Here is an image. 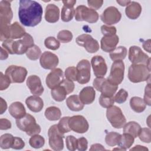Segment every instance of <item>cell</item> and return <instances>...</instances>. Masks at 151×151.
<instances>
[{
	"label": "cell",
	"instance_id": "cell-51",
	"mask_svg": "<svg viewBox=\"0 0 151 151\" xmlns=\"http://www.w3.org/2000/svg\"><path fill=\"white\" fill-rule=\"evenodd\" d=\"M14 41L11 39H8L3 41L2 44V47L5 49L9 54H14Z\"/></svg>",
	"mask_w": 151,
	"mask_h": 151
},
{
	"label": "cell",
	"instance_id": "cell-5",
	"mask_svg": "<svg viewBox=\"0 0 151 151\" xmlns=\"http://www.w3.org/2000/svg\"><path fill=\"white\" fill-rule=\"evenodd\" d=\"M106 117L111 125L116 129H121L126 123V119L120 107L112 106L107 109Z\"/></svg>",
	"mask_w": 151,
	"mask_h": 151
},
{
	"label": "cell",
	"instance_id": "cell-62",
	"mask_svg": "<svg viewBox=\"0 0 151 151\" xmlns=\"http://www.w3.org/2000/svg\"><path fill=\"white\" fill-rule=\"evenodd\" d=\"M130 150H148V149L143 146L136 145L134 147L132 148Z\"/></svg>",
	"mask_w": 151,
	"mask_h": 151
},
{
	"label": "cell",
	"instance_id": "cell-2",
	"mask_svg": "<svg viewBox=\"0 0 151 151\" xmlns=\"http://www.w3.org/2000/svg\"><path fill=\"white\" fill-rule=\"evenodd\" d=\"M17 126L21 130L25 132L28 136L38 134L41 132V127L36 122V120L31 114L27 113L21 118L15 120Z\"/></svg>",
	"mask_w": 151,
	"mask_h": 151
},
{
	"label": "cell",
	"instance_id": "cell-30",
	"mask_svg": "<svg viewBox=\"0 0 151 151\" xmlns=\"http://www.w3.org/2000/svg\"><path fill=\"white\" fill-rule=\"evenodd\" d=\"M130 106L131 109L136 113L143 112L146 107V104L145 103L143 99L139 97H133L130 100Z\"/></svg>",
	"mask_w": 151,
	"mask_h": 151
},
{
	"label": "cell",
	"instance_id": "cell-8",
	"mask_svg": "<svg viewBox=\"0 0 151 151\" xmlns=\"http://www.w3.org/2000/svg\"><path fill=\"white\" fill-rule=\"evenodd\" d=\"M128 58L132 64H145L150 70V58L139 47L131 46L129 50Z\"/></svg>",
	"mask_w": 151,
	"mask_h": 151
},
{
	"label": "cell",
	"instance_id": "cell-45",
	"mask_svg": "<svg viewBox=\"0 0 151 151\" xmlns=\"http://www.w3.org/2000/svg\"><path fill=\"white\" fill-rule=\"evenodd\" d=\"M128 97V93L123 88H121L115 94L114 97V102L118 104H122L124 103Z\"/></svg>",
	"mask_w": 151,
	"mask_h": 151
},
{
	"label": "cell",
	"instance_id": "cell-54",
	"mask_svg": "<svg viewBox=\"0 0 151 151\" xmlns=\"http://www.w3.org/2000/svg\"><path fill=\"white\" fill-rule=\"evenodd\" d=\"M150 100H151V98H150V83H149L145 87L143 100H144L145 103H146V104L150 106L151 105Z\"/></svg>",
	"mask_w": 151,
	"mask_h": 151
},
{
	"label": "cell",
	"instance_id": "cell-34",
	"mask_svg": "<svg viewBox=\"0 0 151 151\" xmlns=\"http://www.w3.org/2000/svg\"><path fill=\"white\" fill-rule=\"evenodd\" d=\"M44 115L48 120L56 121L61 118V111L57 107L50 106L45 109Z\"/></svg>",
	"mask_w": 151,
	"mask_h": 151
},
{
	"label": "cell",
	"instance_id": "cell-52",
	"mask_svg": "<svg viewBox=\"0 0 151 151\" xmlns=\"http://www.w3.org/2000/svg\"><path fill=\"white\" fill-rule=\"evenodd\" d=\"M88 141L86 138L81 137L77 139V149L79 151H85L87 149Z\"/></svg>",
	"mask_w": 151,
	"mask_h": 151
},
{
	"label": "cell",
	"instance_id": "cell-46",
	"mask_svg": "<svg viewBox=\"0 0 151 151\" xmlns=\"http://www.w3.org/2000/svg\"><path fill=\"white\" fill-rule=\"evenodd\" d=\"M66 147L70 151H74L77 149V139L73 135H69L65 139Z\"/></svg>",
	"mask_w": 151,
	"mask_h": 151
},
{
	"label": "cell",
	"instance_id": "cell-53",
	"mask_svg": "<svg viewBox=\"0 0 151 151\" xmlns=\"http://www.w3.org/2000/svg\"><path fill=\"white\" fill-rule=\"evenodd\" d=\"M25 146V142L24 140L19 137H14V142L11 148L16 150H20L24 148Z\"/></svg>",
	"mask_w": 151,
	"mask_h": 151
},
{
	"label": "cell",
	"instance_id": "cell-41",
	"mask_svg": "<svg viewBox=\"0 0 151 151\" xmlns=\"http://www.w3.org/2000/svg\"><path fill=\"white\" fill-rule=\"evenodd\" d=\"M73 35L69 30L63 29L58 32L57 34V38L58 41L62 43H68L73 39Z\"/></svg>",
	"mask_w": 151,
	"mask_h": 151
},
{
	"label": "cell",
	"instance_id": "cell-39",
	"mask_svg": "<svg viewBox=\"0 0 151 151\" xmlns=\"http://www.w3.org/2000/svg\"><path fill=\"white\" fill-rule=\"evenodd\" d=\"M29 144L31 147L35 149H40L45 144V139L41 135L35 134L31 136L29 140Z\"/></svg>",
	"mask_w": 151,
	"mask_h": 151
},
{
	"label": "cell",
	"instance_id": "cell-36",
	"mask_svg": "<svg viewBox=\"0 0 151 151\" xmlns=\"http://www.w3.org/2000/svg\"><path fill=\"white\" fill-rule=\"evenodd\" d=\"M14 136L9 133H5L2 134L0 137V146L2 149H8L11 148Z\"/></svg>",
	"mask_w": 151,
	"mask_h": 151
},
{
	"label": "cell",
	"instance_id": "cell-28",
	"mask_svg": "<svg viewBox=\"0 0 151 151\" xmlns=\"http://www.w3.org/2000/svg\"><path fill=\"white\" fill-rule=\"evenodd\" d=\"M66 104L68 108L73 111H79L83 109L84 104L80 100L77 95L70 96L66 99Z\"/></svg>",
	"mask_w": 151,
	"mask_h": 151
},
{
	"label": "cell",
	"instance_id": "cell-47",
	"mask_svg": "<svg viewBox=\"0 0 151 151\" xmlns=\"http://www.w3.org/2000/svg\"><path fill=\"white\" fill-rule=\"evenodd\" d=\"M65 78L73 81H77V70L76 67L71 66L67 67L64 73Z\"/></svg>",
	"mask_w": 151,
	"mask_h": 151
},
{
	"label": "cell",
	"instance_id": "cell-18",
	"mask_svg": "<svg viewBox=\"0 0 151 151\" xmlns=\"http://www.w3.org/2000/svg\"><path fill=\"white\" fill-rule=\"evenodd\" d=\"M91 65L96 77H104L107 71L105 60L101 55H95L92 57Z\"/></svg>",
	"mask_w": 151,
	"mask_h": 151
},
{
	"label": "cell",
	"instance_id": "cell-44",
	"mask_svg": "<svg viewBox=\"0 0 151 151\" xmlns=\"http://www.w3.org/2000/svg\"><path fill=\"white\" fill-rule=\"evenodd\" d=\"M150 133H151V130L150 128H147V127L141 128L140 132L139 133L138 137H139L140 140L142 142L146 143H150L151 142Z\"/></svg>",
	"mask_w": 151,
	"mask_h": 151
},
{
	"label": "cell",
	"instance_id": "cell-22",
	"mask_svg": "<svg viewBox=\"0 0 151 151\" xmlns=\"http://www.w3.org/2000/svg\"><path fill=\"white\" fill-rule=\"evenodd\" d=\"M119 38L118 35L103 36L100 41V47L103 51L106 52H110L113 51L118 44Z\"/></svg>",
	"mask_w": 151,
	"mask_h": 151
},
{
	"label": "cell",
	"instance_id": "cell-1",
	"mask_svg": "<svg viewBox=\"0 0 151 151\" xmlns=\"http://www.w3.org/2000/svg\"><path fill=\"white\" fill-rule=\"evenodd\" d=\"M19 5L18 17L22 25L33 27L41 22L43 10L40 4L35 1L21 0Z\"/></svg>",
	"mask_w": 151,
	"mask_h": 151
},
{
	"label": "cell",
	"instance_id": "cell-25",
	"mask_svg": "<svg viewBox=\"0 0 151 151\" xmlns=\"http://www.w3.org/2000/svg\"><path fill=\"white\" fill-rule=\"evenodd\" d=\"M78 96L84 104H90L95 100L96 91L93 87L87 86L80 91Z\"/></svg>",
	"mask_w": 151,
	"mask_h": 151
},
{
	"label": "cell",
	"instance_id": "cell-61",
	"mask_svg": "<svg viewBox=\"0 0 151 151\" xmlns=\"http://www.w3.org/2000/svg\"><path fill=\"white\" fill-rule=\"evenodd\" d=\"M62 2L63 3L64 6H68V7H74V5L76 4V1H75V0L63 1Z\"/></svg>",
	"mask_w": 151,
	"mask_h": 151
},
{
	"label": "cell",
	"instance_id": "cell-24",
	"mask_svg": "<svg viewBox=\"0 0 151 151\" xmlns=\"http://www.w3.org/2000/svg\"><path fill=\"white\" fill-rule=\"evenodd\" d=\"M45 19L50 23L57 22L60 18V9L53 4H48L45 7Z\"/></svg>",
	"mask_w": 151,
	"mask_h": 151
},
{
	"label": "cell",
	"instance_id": "cell-29",
	"mask_svg": "<svg viewBox=\"0 0 151 151\" xmlns=\"http://www.w3.org/2000/svg\"><path fill=\"white\" fill-rule=\"evenodd\" d=\"M123 127V133L131 134L134 138L138 137L139 133L141 129L140 125L134 121H131L128 123H126Z\"/></svg>",
	"mask_w": 151,
	"mask_h": 151
},
{
	"label": "cell",
	"instance_id": "cell-3",
	"mask_svg": "<svg viewBox=\"0 0 151 151\" xmlns=\"http://www.w3.org/2000/svg\"><path fill=\"white\" fill-rule=\"evenodd\" d=\"M128 78L130 81L137 83L149 80L150 70L145 64H132L128 70Z\"/></svg>",
	"mask_w": 151,
	"mask_h": 151
},
{
	"label": "cell",
	"instance_id": "cell-4",
	"mask_svg": "<svg viewBox=\"0 0 151 151\" xmlns=\"http://www.w3.org/2000/svg\"><path fill=\"white\" fill-rule=\"evenodd\" d=\"M25 33V29L18 22H15L0 28V40L4 41L8 39H21Z\"/></svg>",
	"mask_w": 151,
	"mask_h": 151
},
{
	"label": "cell",
	"instance_id": "cell-38",
	"mask_svg": "<svg viewBox=\"0 0 151 151\" xmlns=\"http://www.w3.org/2000/svg\"><path fill=\"white\" fill-rule=\"evenodd\" d=\"M25 54L27 58L32 61L38 60L39 58H40L42 54L41 49L36 45H34L29 47Z\"/></svg>",
	"mask_w": 151,
	"mask_h": 151
},
{
	"label": "cell",
	"instance_id": "cell-26",
	"mask_svg": "<svg viewBox=\"0 0 151 151\" xmlns=\"http://www.w3.org/2000/svg\"><path fill=\"white\" fill-rule=\"evenodd\" d=\"M142 6L139 3L135 1H131L126 6L125 13L129 19H136L139 17L142 12Z\"/></svg>",
	"mask_w": 151,
	"mask_h": 151
},
{
	"label": "cell",
	"instance_id": "cell-57",
	"mask_svg": "<svg viewBox=\"0 0 151 151\" xmlns=\"http://www.w3.org/2000/svg\"><path fill=\"white\" fill-rule=\"evenodd\" d=\"M7 109V104L5 100L2 97L0 98V114H2Z\"/></svg>",
	"mask_w": 151,
	"mask_h": 151
},
{
	"label": "cell",
	"instance_id": "cell-35",
	"mask_svg": "<svg viewBox=\"0 0 151 151\" xmlns=\"http://www.w3.org/2000/svg\"><path fill=\"white\" fill-rule=\"evenodd\" d=\"M74 15L75 9L74 7H68L63 5L61 12V18L63 22H69L71 21Z\"/></svg>",
	"mask_w": 151,
	"mask_h": 151
},
{
	"label": "cell",
	"instance_id": "cell-19",
	"mask_svg": "<svg viewBox=\"0 0 151 151\" xmlns=\"http://www.w3.org/2000/svg\"><path fill=\"white\" fill-rule=\"evenodd\" d=\"M59 59L57 55L50 52L44 51L40 58L41 66L46 70H53L58 65Z\"/></svg>",
	"mask_w": 151,
	"mask_h": 151
},
{
	"label": "cell",
	"instance_id": "cell-63",
	"mask_svg": "<svg viewBox=\"0 0 151 151\" xmlns=\"http://www.w3.org/2000/svg\"><path fill=\"white\" fill-rule=\"evenodd\" d=\"M117 3H118L120 6H127L130 2L131 1H119V0H117L116 1Z\"/></svg>",
	"mask_w": 151,
	"mask_h": 151
},
{
	"label": "cell",
	"instance_id": "cell-13",
	"mask_svg": "<svg viewBox=\"0 0 151 151\" xmlns=\"http://www.w3.org/2000/svg\"><path fill=\"white\" fill-rule=\"evenodd\" d=\"M76 41L78 45L83 47L89 53L96 52L100 48L98 41L87 34L78 35L76 38Z\"/></svg>",
	"mask_w": 151,
	"mask_h": 151
},
{
	"label": "cell",
	"instance_id": "cell-49",
	"mask_svg": "<svg viewBox=\"0 0 151 151\" xmlns=\"http://www.w3.org/2000/svg\"><path fill=\"white\" fill-rule=\"evenodd\" d=\"M11 81L10 79L5 74L4 75L2 72L0 73V90L3 91L8 88Z\"/></svg>",
	"mask_w": 151,
	"mask_h": 151
},
{
	"label": "cell",
	"instance_id": "cell-6",
	"mask_svg": "<svg viewBox=\"0 0 151 151\" xmlns=\"http://www.w3.org/2000/svg\"><path fill=\"white\" fill-rule=\"evenodd\" d=\"M75 19L77 21H86L88 23H96L99 18L97 12L85 5H79L75 9Z\"/></svg>",
	"mask_w": 151,
	"mask_h": 151
},
{
	"label": "cell",
	"instance_id": "cell-56",
	"mask_svg": "<svg viewBox=\"0 0 151 151\" xmlns=\"http://www.w3.org/2000/svg\"><path fill=\"white\" fill-rule=\"evenodd\" d=\"M12 124L11 122L6 119L1 118L0 119V129L1 130H8L11 128Z\"/></svg>",
	"mask_w": 151,
	"mask_h": 151
},
{
	"label": "cell",
	"instance_id": "cell-43",
	"mask_svg": "<svg viewBox=\"0 0 151 151\" xmlns=\"http://www.w3.org/2000/svg\"><path fill=\"white\" fill-rule=\"evenodd\" d=\"M99 104L101 107L103 108H109L112 106H113L114 103V96L113 97H109L106 96H104L101 94L99 97Z\"/></svg>",
	"mask_w": 151,
	"mask_h": 151
},
{
	"label": "cell",
	"instance_id": "cell-50",
	"mask_svg": "<svg viewBox=\"0 0 151 151\" xmlns=\"http://www.w3.org/2000/svg\"><path fill=\"white\" fill-rule=\"evenodd\" d=\"M62 86L64 87V88L65 89L67 93L68 94L71 93L75 88V84L73 81L67 80V79H64L62 83L60 84Z\"/></svg>",
	"mask_w": 151,
	"mask_h": 151
},
{
	"label": "cell",
	"instance_id": "cell-32",
	"mask_svg": "<svg viewBox=\"0 0 151 151\" xmlns=\"http://www.w3.org/2000/svg\"><path fill=\"white\" fill-rule=\"evenodd\" d=\"M134 141V138L131 134L123 133V134L120 136L117 145L122 149V150H126L132 146Z\"/></svg>",
	"mask_w": 151,
	"mask_h": 151
},
{
	"label": "cell",
	"instance_id": "cell-48",
	"mask_svg": "<svg viewBox=\"0 0 151 151\" xmlns=\"http://www.w3.org/2000/svg\"><path fill=\"white\" fill-rule=\"evenodd\" d=\"M101 32L103 36H112L116 34L117 29L114 26L103 25L101 27Z\"/></svg>",
	"mask_w": 151,
	"mask_h": 151
},
{
	"label": "cell",
	"instance_id": "cell-12",
	"mask_svg": "<svg viewBox=\"0 0 151 151\" xmlns=\"http://www.w3.org/2000/svg\"><path fill=\"white\" fill-rule=\"evenodd\" d=\"M77 81L81 84L88 83L91 77V65L88 60L83 59L76 66Z\"/></svg>",
	"mask_w": 151,
	"mask_h": 151
},
{
	"label": "cell",
	"instance_id": "cell-37",
	"mask_svg": "<svg viewBox=\"0 0 151 151\" xmlns=\"http://www.w3.org/2000/svg\"><path fill=\"white\" fill-rule=\"evenodd\" d=\"M120 136L121 134L120 133L114 132L107 133L105 137L106 143L110 147H113L117 145Z\"/></svg>",
	"mask_w": 151,
	"mask_h": 151
},
{
	"label": "cell",
	"instance_id": "cell-11",
	"mask_svg": "<svg viewBox=\"0 0 151 151\" xmlns=\"http://www.w3.org/2000/svg\"><path fill=\"white\" fill-rule=\"evenodd\" d=\"M5 74L10 79L11 83H22L26 78L27 70L25 67L11 65L6 69Z\"/></svg>",
	"mask_w": 151,
	"mask_h": 151
},
{
	"label": "cell",
	"instance_id": "cell-31",
	"mask_svg": "<svg viewBox=\"0 0 151 151\" xmlns=\"http://www.w3.org/2000/svg\"><path fill=\"white\" fill-rule=\"evenodd\" d=\"M52 98L56 101L61 102L64 101L68 94L65 89L61 85H59L51 90Z\"/></svg>",
	"mask_w": 151,
	"mask_h": 151
},
{
	"label": "cell",
	"instance_id": "cell-17",
	"mask_svg": "<svg viewBox=\"0 0 151 151\" xmlns=\"http://www.w3.org/2000/svg\"><path fill=\"white\" fill-rule=\"evenodd\" d=\"M13 13L11 7V1L0 2V28L11 25Z\"/></svg>",
	"mask_w": 151,
	"mask_h": 151
},
{
	"label": "cell",
	"instance_id": "cell-7",
	"mask_svg": "<svg viewBox=\"0 0 151 151\" xmlns=\"http://www.w3.org/2000/svg\"><path fill=\"white\" fill-rule=\"evenodd\" d=\"M48 136L49 145L52 150L60 151L63 149L64 134L60 131L57 124L52 125L49 128Z\"/></svg>",
	"mask_w": 151,
	"mask_h": 151
},
{
	"label": "cell",
	"instance_id": "cell-21",
	"mask_svg": "<svg viewBox=\"0 0 151 151\" xmlns=\"http://www.w3.org/2000/svg\"><path fill=\"white\" fill-rule=\"evenodd\" d=\"M26 84L32 94L39 96L43 93L44 87L38 76L36 75L29 76L27 79Z\"/></svg>",
	"mask_w": 151,
	"mask_h": 151
},
{
	"label": "cell",
	"instance_id": "cell-14",
	"mask_svg": "<svg viewBox=\"0 0 151 151\" xmlns=\"http://www.w3.org/2000/svg\"><path fill=\"white\" fill-rule=\"evenodd\" d=\"M121 18L122 14L120 12L117 8L112 6L106 8L100 17L102 22L109 26L118 23Z\"/></svg>",
	"mask_w": 151,
	"mask_h": 151
},
{
	"label": "cell",
	"instance_id": "cell-15",
	"mask_svg": "<svg viewBox=\"0 0 151 151\" xmlns=\"http://www.w3.org/2000/svg\"><path fill=\"white\" fill-rule=\"evenodd\" d=\"M68 124L71 130L77 133H84L89 128V124L86 119L81 115H76L70 117Z\"/></svg>",
	"mask_w": 151,
	"mask_h": 151
},
{
	"label": "cell",
	"instance_id": "cell-40",
	"mask_svg": "<svg viewBox=\"0 0 151 151\" xmlns=\"http://www.w3.org/2000/svg\"><path fill=\"white\" fill-rule=\"evenodd\" d=\"M44 45L46 48L51 50H57L60 47V41L54 37H48L44 40Z\"/></svg>",
	"mask_w": 151,
	"mask_h": 151
},
{
	"label": "cell",
	"instance_id": "cell-9",
	"mask_svg": "<svg viewBox=\"0 0 151 151\" xmlns=\"http://www.w3.org/2000/svg\"><path fill=\"white\" fill-rule=\"evenodd\" d=\"M93 85L96 90L101 92V94L109 97L114 96L118 88V86L113 84L104 77H96Z\"/></svg>",
	"mask_w": 151,
	"mask_h": 151
},
{
	"label": "cell",
	"instance_id": "cell-60",
	"mask_svg": "<svg viewBox=\"0 0 151 151\" xmlns=\"http://www.w3.org/2000/svg\"><path fill=\"white\" fill-rule=\"evenodd\" d=\"M8 57V52L4 49L2 47H1V60H4L7 59Z\"/></svg>",
	"mask_w": 151,
	"mask_h": 151
},
{
	"label": "cell",
	"instance_id": "cell-10",
	"mask_svg": "<svg viewBox=\"0 0 151 151\" xmlns=\"http://www.w3.org/2000/svg\"><path fill=\"white\" fill-rule=\"evenodd\" d=\"M124 64L122 60L114 61L111 65L107 80L113 84L118 86L124 79Z\"/></svg>",
	"mask_w": 151,
	"mask_h": 151
},
{
	"label": "cell",
	"instance_id": "cell-20",
	"mask_svg": "<svg viewBox=\"0 0 151 151\" xmlns=\"http://www.w3.org/2000/svg\"><path fill=\"white\" fill-rule=\"evenodd\" d=\"M64 80V73L63 70L60 68L51 70V72L47 76L45 83L47 87L52 89L62 83Z\"/></svg>",
	"mask_w": 151,
	"mask_h": 151
},
{
	"label": "cell",
	"instance_id": "cell-42",
	"mask_svg": "<svg viewBox=\"0 0 151 151\" xmlns=\"http://www.w3.org/2000/svg\"><path fill=\"white\" fill-rule=\"evenodd\" d=\"M70 117L65 116L62 117L59 121L57 126L60 131L63 133H66L71 131V129L70 128L68 124V120Z\"/></svg>",
	"mask_w": 151,
	"mask_h": 151
},
{
	"label": "cell",
	"instance_id": "cell-33",
	"mask_svg": "<svg viewBox=\"0 0 151 151\" xmlns=\"http://www.w3.org/2000/svg\"><path fill=\"white\" fill-rule=\"evenodd\" d=\"M127 54V50L124 46H119L113 51L110 52L109 55L111 60L113 61L118 60H123Z\"/></svg>",
	"mask_w": 151,
	"mask_h": 151
},
{
	"label": "cell",
	"instance_id": "cell-59",
	"mask_svg": "<svg viewBox=\"0 0 151 151\" xmlns=\"http://www.w3.org/2000/svg\"><path fill=\"white\" fill-rule=\"evenodd\" d=\"M142 47L143 49L149 53H150V40L148 39L143 42Z\"/></svg>",
	"mask_w": 151,
	"mask_h": 151
},
{
	"label": "cell",
	"instance_id": "cell-23",
	"mask_svg": "<svg viewBox=\"0 0 151 151\" xmlns=\"http://www.w3.org/2000/svg\"><path fill=\"white\" fill-rule=\"evenodd\" d=\"M27 107L32 112L38 113L42 110L44 107V101L38 96L33 95L29 96L25 100Z\"/></svg>",
	"mask_w": 151,
	"mask_h": 151
},
{
	"label": "cell",
	"instance_id": "cell-27",
	"mask_svg": "<svg viewBox=\"0 0 151 151\" xmlns=\"http://www.w3.org/2000/svg\"><path fill=\"white\" fill-rule=\"evenodd\" d=\"M8 110L9 114L16 119L21 118L27 114L24 104L20 101H15L11 104Z\"/></svg>",
	"mask_w": 151,
	"mask_h": 151
},
{
	"label": "cell",
	"instance_id": "cell-58",
	"mask_svg": "<svg viewBox=\"0 0 151 151\" xmlns=\"http://www.w3.org/2000/svg\"><path fill=\"white\" fill-rule=\"evenodd\" d=\"M106 149L103 147V146L99 143H95L91 146L90 148V150H105Z\"/></svg>",
	"mask_w": 151,
	"mask_h": 151
},
{
	"label": "cell",
	"instance_id": "cell-16",
	"mask_svg": "<svg viewBox=\"0 0 151 151\" xmlns=\"http://www.w3.org/2000/svg\"><path fill=\"white\" fill-rule=\"evenodd\" d=\"M34 41L32 37L28 33L25 34L19 40L14 41V54L22 55L26 53L28 49L34 45Z\"/></svg>",
	"mask_w": 151,
	"mask_h": 151
},
{
	"label": "cell",
	"instance_id": "cell-55",
	"mask_svg": "<svg viewBox=\"0 0 151 151\" xmlns=\"http://www.w3.org/2000/svg\"><path fill=\"white\" fill-rule=\"evenodd\" d=\"M88 5L90 7V8L97 10L100 8L103 4V1L102 0H89L87 1Z\"/></svg>",
	"mask_w": 151,
	"mask_h": 151
}]
</instances>
